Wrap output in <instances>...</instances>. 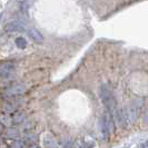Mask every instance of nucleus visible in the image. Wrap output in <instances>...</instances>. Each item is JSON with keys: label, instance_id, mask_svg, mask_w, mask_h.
Instances as JSON below:
<instances>
[{"label": "nucleus", "instance_id": "9b49d317", "mask_svg": "<svg viewBox=\"0 0 148 148\" xmlns=\"http://www.w3.org/2000/svg\"><path fill=\"white\" fill-rule=\"evenodd\" d=\"M16 45H17V47H18V48L23 49V48H26V47H27V41H26V39H25V38L18 37L17 39H16Z\"/></svg>", "mask_w": 148, "mask_h": 148}, {"label": "nucleus", "instance_id": "f257e3e1", "mask_svg": "<svg viewBox=\"0 0 148 148\" xmlns=\"http://www.w3.org/2000/svg\"><path fill=\"white\" fill-rule=\"evenodd\" d=\"M25 89H26V87L22 82H14L10 86L6 87L5 91H3V96L7 99H12V98L23 94Z\"/></svg>", "mask_w": 148, "mask_h": 148}, {"label": "nucleus", "instance_id": "423d86ee", "mask_svg": "<svg viewBox=\"0 0 148 148\" xmlns=\"http://www.w3.org/2000/svg\"><path fill=\"white\" fill-rule=\"evenodd\" d=\"M99 130H100V136H101V138H103L104 140H107L110 134L108 132V128H107V125H106V123H105L104 118H101L100 121H99Z\"/></svg>", "mask_w": 148, "mask_h": 148}, {"label": "nucleus", "instance_id": "1a4fd4ad", "mask_svg": "<svg viewBox=\"0 0 148 148\" xmlns=\"http://www.w3.org/2000/svg\"><path fill=\"white\" fill-rule=\"evenodd\" d=\"M44 145L46 147H55V146H57L55 138H52L51 136H46V137H45Z\"/></svg>", "mask_w": 148, "mask_h": 148}, {"label": "nucleus", "instance_id": "20e7f679", "mask_svg": "<svg viewBox=\"0 0 148 148\" xmlns=\"http://www.w3.org/2000/svg\"><path fill=\"white\" fill-rule=\"evenodd\" d=\"M6 31L8 32H20V31H23V25H22L20 21H10L8 22L5 27Z\"/></svg>", "mask_w": 148, "mask_h": 148}, {"label": "nucleus", "instance_id": "6e6552de", "mask_svg": "<svg viewBox=\"0 0 148 148\" xmlns=\"http://www.w3.org/2000/svg\"><path fill=\"white\" fill-rule=\"evenodd\" d=\"M2 110H3L5 114H12L15 110H17V105L14 101L8 100L7 103H5V105H3Z\"/></svg>", "mask_w": 148, "mask_h": 148}, {"label": "nucleus", "instance_id": "4468645a", "mask_svg": "<svg viewBox=\"0 0 148 148\" xmlns=\"http://www.w3.org/2000/svg\"><path fill=\"white\" fill-rule=\"evenodd\" d=\"M145 121L148 123V110L146 111V116H145Z\"/></svg>", "mask_w": 148, "mask_h": 148}, {"label": "nucleus", "instance_id": "39448f33", "mask_svg": "<svg viewBox=\"0 0 148 148\" xmlns=\"http://www.w3.org/2000/svg\"><path fill=\"white\" fill-rule=\"evenodd\" d=\"M28 35H29V37L34 40V41H36V42H42L44 41V36L38 31L37 29H35V28H29L28 29Z\"/></svg>", "mask_w": 148, "mask_h": 148}, {"label": "nucleus", "instance_id": "0eeeda50", "mask_svg": "<svg viewBox=\"0 0 148 148\" xmlns=\"http://www.w3.org/2000/svg\"><path fill=\"white\" fill-rule=\"evenodd\" d=\"M26 116H25V112L20 110H15L14 114L11 115V121L14 124H21L22 121L25 120Z\"/></svg>", "mask_w": 148, "mask_h": 148}, {"label": "nucleus", "instance_id": "7ed1b4c3", "mask_svg": "<svg viewBox=\"0 0 148 148\" xmlns=\"http://www.w3.org/2000/svg\"><path fill=\"white\" fill-rule=\"evenodd\" d=\"M15 76V66L11 62H3L0 65V77L3 79H11Z\"/></svg>", "mask_w": 148, "mask_h": 148}, {"label": "nucleus", "instance_id": "9d476101", "mask_svg": "<svg viewBox=\"0 0 148 148\" xmlns=\"http://www.w3.org/2000/svg\"><path fill=\"white\" fill-rule=\"evenodd\" d=\"M6 134H7V136L10 139H18L19 138V133L15 128H9Z\"/></svg>", "mask_w": 148, "mask_h": 148}, {"label": "nucleus", "instance_id": "f8f14e48", "mask_svg": "<svg viewBox=\"0 0 148 148\" xmlns=\"http://www.w3.org/2000/svg\"><path fill=\"white\" fill-rule=\"evenodd\" d=\"M11 147H25L26 145L21 143V140H18V139H15V144H11L10 145Z\"/></svg>", "mask_w": 148, "mask_h": 148}, {"label": "nucleus", "instance_id": "ddd939ff", "mask_svg": "<svg viewBox=\"0 0 148 148\" xmlns=\"http://www.w3.org/2000/svg\"><path fill=\"white\" fill-rule=\"evenodd\" d=\"M139 146H140V147H144V148H148V139H146V140L144 141L143 144H140Z\"/></svg>", "mask_w": 148, "mask_h": 148}, {"label": "nucleus", "instance_id": "f03ea898", "mask_svg": "<svg viewBox=\"0 0 148 148\" xmlns=\"http://www.w3.org/2000/svg\"><path fill=\"white\" fill-rule=\"evenodd\" d=\"M143 104L144 103H143L141 99H136L133 104L127 108L126 112H127V117H128V123H134L136 120V118L139 115V111H140Z\"/></svg>", "mask_w": 148, "mask_h": 148}]
</instances>
